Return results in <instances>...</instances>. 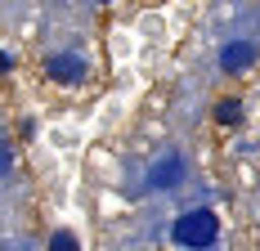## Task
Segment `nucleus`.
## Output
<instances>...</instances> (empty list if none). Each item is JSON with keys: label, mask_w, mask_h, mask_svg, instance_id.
Returning a JSON list of instances; mask_svg holds the SVG:
<instances>
[{"label": "nucleus", "mask_w": 260, "mask_h": 251, "mask_svg": "<svg viewBox=\"0 0 260 251\" xmlns=\"http://www.w3.org/2000/svg\"><path fill=\"white\" fill-rule=\"evenodd\" d=\"M171 233H175V242H180V247H211V242H215V233H220V220H215V211L198 206V211H184Z\"/></svg>", "instance_id": "1"}, {"label": "nucleus", "mask_w": 260, "mask_h": 251, "mask_svg": "<svg viewBox=\"0 0 260 251\" xmlns=\"http://www.w3.org/2000/svg\"><path fill=\"white\" fill-rule=\"evenodd\" d=\"M256 63V45H247V41H229L224 50H220V68L224 72H242V68H251Z\"/></svg>", "instance_id": "2"}, {"label": "nucleus", "mask_w": 260, "mask_h": 251, "mask_svg": "<svg viewBox=\"0 0 260 251\" xmlns=\"http://www.w3.org/2000/svg\"><path fill=\"white\" fill-rule=\"evenodd\" d=\"M180 175H184V162L171 152V157H161V162L153 166L148 184H153V189H175V184H180Z\"/></svg>", "instance_id": "3"}, {"label": "nucleus", "mask_w": 260, "mask_h": 251, "mask_svg": "<svg viewBox=\"0 0 260 251\" xmlns=\"http://www.w3.org/2000/svg\"><path fill=\"white\" fill-rule=\"evenodd\" d=\"M45 72H50L54 81H81V76H85V58H81V54H58V58H50Z\"/></svg>", "instance_id": "4"}, {"label": "nucleus", "mask_w": 260, "mask_h": 251, "mask_svg": "<svg viewBox=\"0 0 260 251\" xmlns=\"http://www.w3.org/2000/svg\"><path fill=\"white\" fill-rule=\"evenodd\" d=\"M215 121H220V125H234V121H242V103H238V99H224L220 108H215Z\"/></svg>", "instance_id": "5"}, {"label": "nucleus", "mask_w": 260, "mask_h": 251, "mask_svg": "<svg viewBox=\"0 0 260 251\" xmlns=\"http://www.w3.org/2000/svg\"><path fill=\"white\" fill-rule=\"evenodd\" d=\"M50 251H81V247H77V238H72L68 229H58V233L50 238Z\"/></svg>", "instance_id": "6"}, {"label": "nucleus", "mask_w": 260, "mask_h": 251, "mask_svg": "<svg viewBox=\"0 0 260 251\" xmlns=\"http://www.w3.org/2000/svg\"><path fill=\"white\" fill-rule=\"evenodd\" d=\"M9 171V148H0V175Z\"/></svg>", "instance_id": "7"}, {"label": "nucleus", "mask_w": 260, "mask_h": 251, "mask_svg": "<svg viewBox=\"0 0 260 251\" xmlns=\"http://www.w3.org/2000/svg\"><path fill=\"white\" fill-rule=\"evenodd\" d=\"M9 68H14V58H9V54H0V72H9Z\"/></svg>", "instance_id": "8"}]
</instances>
